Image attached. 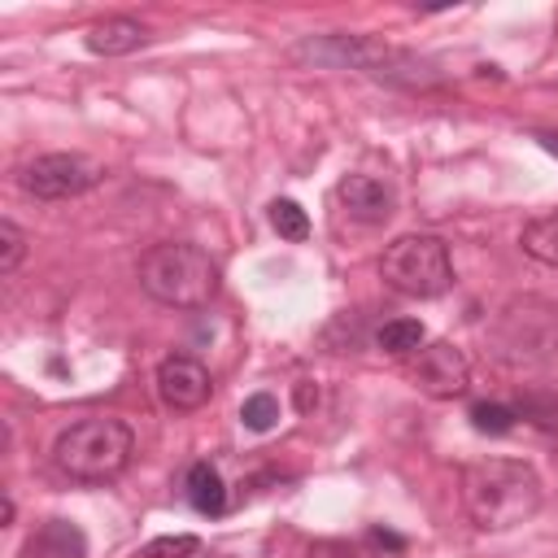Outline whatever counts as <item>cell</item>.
Listing matches in <instances>:
<instances>
[{
	"instance_id": "obj_1",
	"label": "cell",
	"mask_w": 558,
	"mask_h": 558,
	"mask_svg": "<svg viewBox=\"0 0 558 558\" xmlns=\"http://www.w3.org/2000/svg\"><path fill=\"white\" fill-rule=\"evenodd\" d=\"M541 475L523 458H480L462 471V506L475 527L506 532L541 510Z\"/></svg>"
},
{
	"instance_id": "obj_2",
	"label": "cell",
	"mask_w": 558,
	"mask_h": 558,
	"mask_svg": "<svg viewBox=\"0 0 558 558\" xmlns=\"http://www.w3.org/2000/svg\"><path fill=\"white\" fill-rule=\"evenodd\" d=\"M296 61H314V65H336V70H357L366 78H379V83H392V87H436L440 83V70L401 48V44H388L379 35H310L292 48Z\"/></svg>"
},
{
	"instance_id": "obj_3",
	"label": "cell",
	"mask_w": 558,
	"mask_h": 558,
	"mask_svg": "<svg viewBox=\"0 0 558 558\" xmlns=\"http://www.w3.org/2000/svg\"><path fill=\"white\" fill-rule=\"evenodd\" d=\"M135 432L122 418L92 414L57 432L52 440V466L74 484H105L118 480L131 466Z\"/></svg>"
},
{
	"instance_id": "obj_4",
	"label": "cell",
	"mask_w": 558,
	"mask_h": 558,
	"mask_svg": "<svg viewBox=\"0 0 558 558\" xmlns=\"http://www.w3.org/2000/svg\"><path fill=\"white\" fill-rule=\"evenodd\" d=\"M140 288L170 310H205L218 292V266L192 240H161L140 257Z\"/></svg>"
},
{
	"instance_id": "obj_5",
	"label": "cell",
	"mask_w": 558,
	"mask_h": 558,
	"mask_svg": "<svg viewBox=\"0 0 558 558\" xmlns=\"http://www.w3.org/2000/svg\"><path fill=\"white\" fill-rule=\"evenodd\" d=\"M379 279H384L392 292H401V296L432 301V296L449 292V283H453L449 244H445L440 235H427V231L397 235V240L384 244V253H379Z\"/></svg>"
},
{
	"instance_id": "obj_6",
	"label": "cell",
	"mask_w": 558,
	"mask_h": 558,
	"mask_svg": "<svg viewBox=\"0 0 558 558\" xmlns=\"http://www.w3.org/2000/svg\"><path fill=\"white\" fill-rule=\"evenodd\" d=\"M105 179V166L83 153H44L17 170V187L35 201H70L92 192Z\"/></svg>"
},
{
	"instance_id": "obj_7",
	"label": "cell",
	"mask_w": 558,
	"mask_h": 558,
	"mask_svg": "<svg viewBox=\"0 0 558 558\" xmlns=\"http://www.w3.org/2000/svg\"><path fill=\"white\" fill-rule=\"evenodd\" d=\"M410 379L423 397H436V401H453L471 388V362L466 353L453 344V340H432L414 353L410 362Z\"/></svg>"
},
{
	"instance_id": "obj_8",
	"label": "cell",
	"mask_w": 558,
	"mask_h": 558,
	"mask_svg": "<svg viewBox=\"0 0 558 558\" xmlns=\"http://www.w3.org/2000/svg\"><path fill=\"white\" fill-rule=\"evenodd\" d=\"M209 392H214V375H209V366L201 357H192V353L161 357V366H157V397H161L166 410H174V414L201 410L209 401Z\"/></svg>"
},
{
	"instance_id": "obj_9",
	"label": "cell",
	"mask_w": 558,
	"mask_h": 558,
	"mask_svg": "<svg viewBox=\"0 0 558 558\" xmlns=\"http://www.w3.org/2000/svg\"><path fill=\"white\" fill-rule=\"evenodd\" d=\"M336 201H340V209L353 218V222H362V227H379V222H388L392 218V187L384 183V179H375V174H344L340 183H336Z\"/></svg>"
},
{
	"instance_id": "obj_10",
	"label": "cell",
	"mask_w": 558,
	"mask_h": 558,
	"mask_svg": "<svg viewBox=\"0 0 558 558\" xmlns=\"http://www.w3.org/2000/svg\"><path fill=\"white\" fill-rule=\"evenodd\" d=\"M83 44L96 57H126V52H135V48L148 44V26L135 22V17H100V22L87 26Z\"/></svg>"
},
{
	"instance_id": "obj_11",
	"label": "cell",
	"mask_w": 558,
	"mask_h": 558,
	"mask_svg": "<svg viewBox=\"0 0 558 558\" xmlns=\"http://www.w3.org/2000/svg\"><path fill=\"white\" fill-rule=\"evenodd\" d=\"M183 488H187V501L196 514H222L227 510V484H222L214 462H192Z\"/></svg>"
},
{
	"instance_id": "obj_12",
	"label": "cell",
	"mask_w": 558,
	"mask_h": 558,
	"mask_svg": "<svg viewBox=\"0 0 558 558\" xmlns=\"http://www.w3.org/2000/svg\"><path fill=\"white\" fill-rule=\"evenodd\" d=\"M35 558H87V536L70 523V519H48L35 541H31Z\"/></svg>"
},
{
	"instance_id": "obj_13",
	"label": "cell",
	"mask_w": 558,
	"mask_h": 558,
	"mask_svg": "<svg viewBox=\"0 0 558 558\" xmlns=\"http://www.w3.org/2000/svg\"><path fill=\"white\" fill-rule=\"evenodd\" d=\"M519 244H523V253H527L532 262H541V266H558V209L532 218V222L523 227Z\"/></svg>"
},
{
	"instance_id": "obj_14",
	"label": "cell",
	"mask_w": 558,
	"mask_h": 558,
	"mask_svg": "<svg viewBox=\"0 0 558 558\" xmlns=\"http://www.w3.org/2000/svg\"><path fill=\"white\" fill-rule=\"evenodd\" d=\"M375 344H379L384 353H392V357H414V353L427 344V331H423L418 318H392V323H384V327L375 331Z\"/></svg>"
},
{
	"instance_id": "obj_15",
	"label": "cell",
	"mask_w": 558,
	"mask_h": 558,
	"mask_svg": "<svg viewBox=\"0 0 558 558\" xmlns=\"http://www.w3.org/2000/svg\"><path fill=\"white\" fill-rule=\"evenodd\" d=\"M514 423H519L514 405H501V401H475L471 405V427L480 436H506V432H514Z\"/></svg>"
},
{
	"instance_id": "obj_16",
	"label": "cell",
	"mask_w": 558,
	"mask_h": 558,
	"mask_svg": "<svg viewBox=\"0 0 558 558\" xmlns=\"http://www.w3.org/2000/svg\"><path fill=\"white\" fill-rule=\"evenodd\" d=\"M270 227H275L283 240H305V235H310V214H305L296 201L279 196V201H270Z\"/></svg>"
},
{
	"instance_id": "obj_17",
	"label": "cell",
	"mask_w": 558,
	"mask_h": 558,
	"mask_svg": "<svg viewBox=\"0 0 558 558\" xmlns=\"http://www.w3.org/2000/svg\"><path fill=\"white\" fill-rule=\"evenodd\" d=\"M240 423H244L248 432H270V427L279 423V397H275V392H253V397H244Z\"/></svg>"
},
{
	"instance_id": "obj_18",
	"label": "cell",
	"mask_w": 558,
	"mask_h": 558,
	"mask_svg": "<svg viewBox=\"0 0 558 558\" xmlns=\"http://www.w3.org/2000/svg\"><path fill=\"white\" fill-rule=\"evenodd\" d=\"M305 558H384L379 549H371V541H344V536H323L310 541Z\"/></svg>"
},
{
	"instance_id": "obj_19",
	"label": "cell",
	"mask_w": 558,
	"mask_h": 558,
	"mask_svg": "<svg viewBox=\"0 0 558 558\" xmlns=\"http://www.w3.org/2000/svg\"><path fill=\"white\" fill-rule=\"evenodd\" d=\"M201 549V541L192 532H179V536H153L148 545H140L135 558H192Z\"/></svg>"
},
{
	"instance_id": "obj_20",
	"label": "cell",
	"mask_w": 558,
	"mask_h": 558,
	"mask_svg": "<svg viewBox=\"0 0 558 558\" xmlns=\"http://www.w3.org/2000/svg\"><path fill=\"white\" fill-rule=\"evenodd\" d=\"M22 257H26V231L13 218H4L0 222V275H13Z\"/></svg>"
},
{
	"instance_id": "obj_21",
	"label": "cell",
	"mask_w": 558,
	"mask_h": 558,
	"mask_svg": "<svg viewBox=\"0 0 558 558\" xmlns=\"http://www.w3.org/2000/svg\"><path fill=\"white\" fill-rule=\"evenodd\" d=\"M292 397H296V410H301V414H305V410H314V405H318V388H314V384H310V379H301V384H296V392H292Z\"/></svg>"
},
{
	"instance_id": "obj_22",
	"label": "cell",
	"mask_w": 558,
	"mask_h": 558,
	"mask_svg": "<svg viewBox=\"0 0 558 558\" xmlns=\"http://www.w3.org/2000/svg\"><path fill=\"white\" fill-rule=\"evenodd\" d=\"M371 541L384 545V549H405V536H397V532H388V527H371Z\"/></svg>"
},
{
	"instance_id": "obj_23",
	"label": "cell",
	"mask_w": 558,
	"mask_h": 558,
	"mask_svg": "<svg viewBox=\"0 0 558 558\" xmlns=\"http://www.w3.org/2000/svg\"><path fill=\"white\" fill-rule=\"evenodd\" d=\"M536 144H541L549 157H558V131H536Z\"/></svg>"
}]
</instances>
